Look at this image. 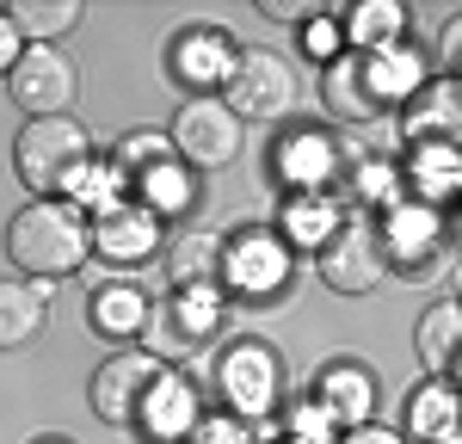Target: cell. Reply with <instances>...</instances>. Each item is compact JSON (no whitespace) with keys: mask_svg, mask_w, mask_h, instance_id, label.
<instances>
[{"mask_svg":"<svg viewBox=\"0 0 462 444\" xmlns=\"http://www.w3.org/2000/svg\"><path fill=\"white\" fill-rule=\"evenodd\" d=\"M6 259L19 278H74L93 259V217L74 210L69 198H32L19 217L6 222Z\"/></svg>","mask_w":462,"mask_h":444,"instance_id":"cell-1","label":"cell"},{"mask_svg":"<svg viewBox=\"0 0 462 444\" xmlns=\"http://www.w3.org/2000/svg\"><path fill=\"white\" fill-rule=\"evenodd\" d=\"M13 173L32 198H74L93 173V136L74 117H37L13 136Z\"/></svg>","mask_w":462,"mask_h":444,"instance_id":"cell-2","label":"cell"},{"mask_svg":"<svg viewBox=\"0 0 462 444\" xmlns=\"http://www.w3.org/2000/svg\"><path fill=\"white\" fill-rule=\"evenodd\" d=\"M216 333H222V291H167L161 302H148L143 352L161 365H179L216 346Z\"/></svg>","mask_w":462,"mask_h":444,"instance_id":"cell-3","label":"cell"},{"mask_svg":"<svg viewBox=\"0 0 462 444\" xmlns=\"http://www.w3.org/2000/svg\"><path fill=\"white\" fill-rule=\"evenodd\" d=\"M216 395H222V413H235V420H272L278 402H284V358H278V346L235 339L216 358Z\"/></svg>","mask_w":462,"mask_h":444,"instance_id":"cell-4","label":"cell"},{"mask_svg":"<svg viewBox=\"0 0 462 444\" xmlns=\"http://www.w3.org/2000/svg\"><path fill=\"white\" fill-rule=\"evenodd\" d=\"M216 99L241 117V130L247 124H284L302 99V80L290 69V56H278V50H241V62H235L228 87Z\"/></svg>","mask_w":462,"mask_h":444,"instance_id":"cell-5","label":"cell"},{"mask_svg":"<svg viewBox=\"0 0 462 444\" xmlns=\"http://www.w3.org/2000/svg\"><path fill=\"white\" fill-rule=\"evenodd\" d=\"M315 272L327 291L339 296H370L383 278H389V247H383V228L370 210H352V217L333 228V241L315 254Z\"/></svg>","mask_w":462,"mask_h":444,"instance_id":"cell-6","label":"cell"},{"mask_svg":"<svg viewBox=\"0 0 462 444\" xmlns=\"http://www.w3.org/2000/svg\"><path fill=\"white\" fill-rule=\"evenodd\" d=\"M247 143V130H241V117L222 106L216 93L204 99H185L173 111V124H167V148H173L179 167H198V173H222L235 154Z\"/></svg>","mask_w":462,"mask_h":444,"instance_id":"cell-7","label":"cell"},{"mask_svg":"<svg viewBox=\"0 0 462 444\" xmlns=\"http://www.w3.org/2000/svg\"><path fill=\"white\" fill-rule=\"evenodd\" d=\"M6 93L25 117H74V99H80V69L56 43H25V56L6 74Z\"/></svg>","mask_w":462,"mask_h":444,"instance_id":"cell-8","label":"cell"},{"mask_svg":"<svg viewBox=\"0 0 462 444\" xmlns=\"http://www.w3.org/2000/svg\"><path fill=\"white\" fill-rule=\"evenodd\" d=\"M241 62V43L222 32V25H185L167 43V80L185 87V99H204V93H222L228 74Z\"/></svg>","mask_w":462,"mask_h":444,"instance_id":"cell-9","label":"cell"},{"mask_svg":"<svg viewBox=\"0 0 462 444\" xmlns=\"http://www.w3.org/2000/svg\"><path fill=\"white\" fill-rule=\"evenodd\" d=\"M161 358H148L143 346H117L106 365L93 370V383H87V402L93 413L106 420V426H136V413H143L148 389H154V376H161Z\"/></svg>","mask_w":462,"mask_h":444,"instance_id":"cell-10","label":"cell"},{"mask_svg":"<svg viewBox=\"0 0 462 444\" xmlns=\"http://www.w3.org/2000/svg\"><path fill=\"white\" fill-rule=\"evenodd\" d=\"M376 228H383V247H389V272L431 278V265L444 259V210H431V204L394 198Z\"/></svg>","mask_w":462,"mask_h":444,"instance_id":"cell-11","label":"cell"},{"mask_svg":"<svg viewBox=\"0 0 462 444\" xmlns=\"http://www.w3.org/2000/svg\"><path fill=\"white\" fill-rule=\"evenodd\" d=\"M222 284L241 296H278L290 284V247L272 228H241L222 241Z\"/></svg>","mask_w":462,"mask_h":444,"instance_id":"cell-12","label":"cell"},{"mask_svg":"<svg viewBox=\"0 0 462 444\" xmlns=\"http://www.w3.org/2000/svg\"><path fill=\"white\" fill-rule=\"evenodd\" d=\"M272 167H278V180H284L290 198H296V191H333V180L346 173V154H339V143H333L320 124H296V130H284Z\"/></svg>","mask_w":462,"mask_h":444,"instance_id":"cell-13","label":"cell"},{"mask_svg":"<svg viewBox=\"0 0 462 444\" xmlns=\"http://www.w3.org/2000/svg\"><path fill=\"white\" fill-rule=\"evenodd\" d=\"M198 383L185 376V370H161L154 376V389H148V402H143V413H136V426L130 432H143L148 444H185V432L198 426Z\"/></svg>","mask_w":462,"mask_h":444,"instance_id":"cell-14","label":"cell"},{"mask_svg":"<svg viewBox=\"0 0 462 444\" xmlns=\"http://www.w3.org/2000/svg\"><path fill=\"white\" fill-rule=\"evenodd\" d=\"M320 106L333 124H352V130H370V124H389V111L376 99V87H370V74H364V56H339V62H327L320 74Z\"/></svg>","mask_w":462,"mask_h":444,"instance_id":"cell-15","label":"cell"},{"mask_svg":"<svg viewBox=\"0 0 462 444\" xmlns=\"http://www.w3.org/2000/svg\"><path fill=\"white\" fill-rule=\"evenodd\" d=\"M154 247H161V222L148 217L143 204L117 198L111 210H99V217H93V254L111 259V265H143Z\"/></svg>","mask_w":462,"mask_h":444,"instance_id":"cell-16","label":"cell"},{"mask_svg":"<svg viewBox=\"0 0 462 444\" xmlns=\"http://www.w3.org/2000/svg\"><path fill=\"white\" fill-rule=\"evenodd\" d=\"M364 74H370V87H376L383 111L394 117L407 99H420V93L431 87V56L413 43V37H401V43H389V50L364 56Z\"/></svg>","mask_w":462,"mask_h":444,"instance_id":"cell-17","label":"cell"},{"mask_svg":"<svg viewBox=\"0 0 462 444\" xmlns=\"http://www.w3.org/2000/svg\"><path fill=\"white\" fill-rule=\"evenodd\" d=\"M315 402L339 420V432L346 426H370L376 420V376H370V365H357V358H339V365L320 370Z\"/></svg>","mask_w":462,"mask_h":444,"instance_id":"cell-18","label":"cell"},{"mask_svg":"<svg viewBox=\"0 0 462 444\" xmlns=\"http://www.w3.org/2000/svg\"><path fill=\"white\" fill-rule=\"evenodd\" d=\"M148 302L154 296L136 284V278H111V284H99L93 291V302H87V315H93V333L99 339H111V346H136L148 328Z\"/></svg>","mask_w":462,"mask_h":444,"instance_id":"cell-19","label":"cell"},{"mask_svg":"<svg viewBox=\"0 0 462 444\" xmlns=\"http://www.w3.org/2000/svg\"><path fill=\"white\" fill-rule=\"evenodd\" d=\"M457 180H462L457 143H413V148H407V167H401V198L444 210V198L457 191Z\"/></svg>","mask_w":462,"mask_h":444,"instance_id":"cell-20","label":"cell"},{"mask_svg":"<svg viewBox=\"0 0 462 444\" xmlns=\"http://www.w3.org/2000/svg\"><path fill=\"white\" fill-rule=\"evenodd\" d=\"M167 278L173 291H222V235L216 228H185L167 241Z\"/></svg>","mask_w":462,"mask_h":444,"instance_id":"cell-21","label":"cell"},{"mask_svg":"<svg viewBox=\"0 0 462 444\" xmlns=\"http://www.w3.org/2000/svg\"><path fill=\"white\" fill-rule=\"evenodd\" d=\"M50 321V284L37 278H0V352L32 346Z\"/></svg>","mask_w":462,"mask_h":444,"instance_id":"cell-22","label":"cell"},{"mask_svg":"<svg viewBox=\"0 0 462 444\" xmlns=\"http://www.w3.org/2000/svg\"><path fill=\"white\" fill-rule=\"evenodd\" d=\"M457 420H462L457 389L431 376V383H420V389L407 395V407H401V439L407 444H444V439H457Z\"/></svg>","mask_w":462,"mask_h":444,"instance_id":"cell-23","label":"cell"},{"mask_svg":"<svg viewBox=\"0 0 462 444\" xmlns=\"http://www.w3.org/2000/svg\"><path fill=\"white\" fill-rule=\"evenodd\" d=\"M339 222H346V210L333 204V191H296V198H284L278 241H284V247H302V254H320Z\"/></svg>","mask_w":462,"mask_h":444,"instance_id":"cell-24","label":"cell"},{"mask_svg":"<svg viewBox=\"0 0 462 444\" xmlns=\"http://www.w3.org/2000/svg\"><path fill=\"white\" fill-rule=\"evenodd\" d=\"M339 37H346L352 56H376V50L407 37V6L401 0H357L339 13Z\"/></svg>","mask_w":462,"mask_h":444,"instance_id":"cell-25","label":"cell"},{"mask_svg":"<svg viewBox=\"0 0 462 444\" xmlns=\"http://www.w3.org/2000/svg\"><path fill=\"white\" fill-rule=\"evenodd\" d=\"M457 346H462V302H457V296H438L426 315H420L413 352H420V365H426L438 383H450V370H457Z\"/></svg>","mask_w":462,"mask_h":444,"instance_id":"cell-26","label":"cell"},{"mask_svg":"<svg viewBox=\"0 0 462 444\" xmlns=\"http://www.w3.org/2000/svg\"><path fill=\"white\" fill-rule=\"evenodd\" d=\"M130 204H143L154 222H173L198 204V180H191V167H179L173 154H167V161H154V167L136 173V198Z\"/></svg>","mask_w":462,"mask_h":444,"instance_id":"cell-27","label":"cell"},{"mask_svg":"<svg viewBox=\"0 0 462 444\" xmlns=\"http://www.w3.org/2000/svg\"><path fill=\"white\" fill-rule=\"evenodd\" d=\"M407 143H457V87L450 80H431L420 99H407Z\"/></svg>","mask_w":462,"mask_h":444,"instance_id":"cell-28","label":"cell"},{"mask_svg":"<svg viewBox=\"0 0 462 444\" xmlns=\"http://www.w3.org/2000/svg\"><path fill=\"white\" fill-rule=\"evenodd\" d=\"M6 19L19 25L25 43H56V37H69L80 25V0H13Z\"/></svg>","mask_w":462,"mask_h":444,"instance_id":"cell-29","label":"cell"},{"mask_svg":"<svg viewBox=\"0 0 462 444\" xmlns=\"http://www.w3.org/2000/svg\"><path fill=\"white\" fill-rule=\"evenodd\" d=\"M346 173H352L357 204H383V210H389L394 198H401V167H394V161H383V154L357 161V167H346Z\"/></svg>","mask_w":462,"mask_h":444,"instance_id":"cell-30","label":"cell"},{"mask_svg":"<svg viewBox=\"0 0 462 444\" xmlns=\"http://www.w3.org/2000/svg\"><path fill=\"white\" fill-rule=\"evenodd\" d=\"M333 439H339V420H333L315 395H309V402H296L284 413V444H333Z\"/></svg>","mask_w":462,"mask_h":444,"instance_id":"cell-31","label":"cell"},{"mask_svg":"<svg viewBox=\"0 0 462 444\" xmlns=\"http://www.w3.org/2000/svg\"><path fill=\"white\" fill-rule=\"evenodd\" d=\"M167 154H173V148H167V130H130V136L117 143V154H111V167L136 180L143 167H154V161H167Z\"/></svg>","mask_w":462,"mask_h":444,"instance_id":"cell-32","label":"cell"},{"mask_svg":"<svg viewBox=\"0 0 462 444\" xmlns=\"http://www.w3.org/2000/svg\"><path fill=\"white\" fill-rule=\"evenodd\" d=\"M185 444H253V426L235 413H198V426L185 432Z\"/></svg>","mask_w":462,"mask_h":444,"instance_id":"cell-33","label":"cell"},{"mask_svg":"<svg viewBox=\"0 0 462 444\" xmlns=\"http://www.w3.org/2000/svg\"><path fill=\"white\" fill-rule=\"evenodd\" d=\"M302 56H315V62H339V56H346V37H339V19H327V13H315V19L302 25Z\"/></svg>","mask_w":462,"mask_h":444,"instance_id":"cell-34","label":"cell"},{"mask_svg":"<svg viewBox=\"0 0 462 444\" xmlns=\"http://www.w3.org/2000/svg\"><path fill=\"white\" fill-rule=\"evenodd\" d=\"M259 13H265V19H290V25H309L320 6L315 0H259Z\"/></svg>","mask_w":462,"mask_h":444,"instance_id":"cell-35","label":"cell"},{"mask_svg":"<svg viewBox=\"0 0 462 444\" xmlns=\"http://www.w3.org/2000/svg\"><path fill=\"white\" fill-rule=\"evenodd\" d=\"M333 444H407V439H401L394 426H376V420H370V426H346Z\"/></svg>","mask_w":462,"mask_h":444,"instance_id":"cell-36","label":"cell"},{"mask_svg":"<svg viewBox=\"0 0 462 444\" xmlns=\"http://www.w3.org/2000/svg\"><path fill=\"white\" fill-rule=\"evenodd\" d=\"M25 56V37H19V25L6 19V6H0V74H13V62Z\"/></svg>","mask_w":462,"mask_h":444,"instance_id":"cell-37","label":"cell"},{"mask_svg":"<svg viewBox=\"0 0 462 444\" xmlns=\"http://www.w3.org/2000/svg\"><path fill=\"white\" fill-rule=\"evenodd\" d=\"M37 444H69V439H37Z\"/></svg>","mask_w":462,"mask_h":444,"instance_id":"cell-38","label":"cell"},{"mask_svg":"<svg viewBox=\"0 0 462 444\" xmlns=\"http://www.w3.org/2000/svg\"><path fill=\"white\" fill-rule=\"evenodd\" d=\"M444 444H457V439H444Z\"/></svg>","mask_w":462,"mask_h":444,"instance_id":"cell-39","label":"cell"}]
</instances>
